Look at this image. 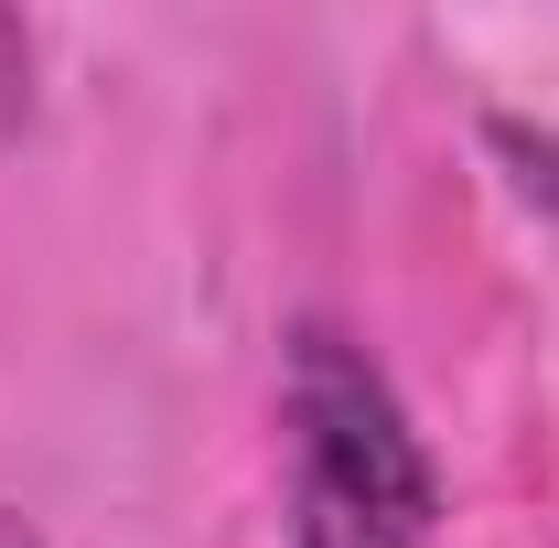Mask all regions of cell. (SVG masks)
Wrapping results in <instances>:
<instances>
[{"label":"cell","mask_w":559,"mask_h":548,"mask_svg":"<svg viewBox=\"0 0 559 548\" xmlns=\"http://www.w3.org/2000/svg\"><path fill=\"white\" fill-rule=\"evenodd\" d=\"M0 548H44V538H33V527H22V516H0Z\"/></svg>","instance_id":"obj_4"},{"label":"cell","mask_w":559,"mask_h":548,"mask_svg":"<svg viewBox=\"0 0 559 548\" xmlns=\"http://www.w3.org/2000/svg\"><path fill=\"white\" fill-rule=\"evenodd\" d=\"M280 430H290V484H323L345 505H377L399 527H441V463L419 441L409 398L345 323H290L280 344Z\"/></svg>","instance_id":"obj_1"},{"label":"cell","mask_w":559,"mask_h":548,"mask_svg":"<svg viewBox=\"0 0 559 548\" xmlns=\"http://www.w3.org/2000/svg\"><path fill=\"white\" fill-rule=\"evenodd\" d=\"M485 140L516 162V194L559 215V130H527V119H485Z\"/></svg>","instance_id":"obj_3"},{"label":"cell","mask_w":559,"mask_h":548,"mask_svg":"<svg viewBox=\"0 0 559 548\" xmlns=\"http://www.w3.org/2000/svg\"><path fill=\"white\" fill-rule=\"evenodd\" d=\"M290 548H430V527H399V516L345 505L323 484H290Z\"/></svg>","instance_id":"obj_2"}]
</instances>
